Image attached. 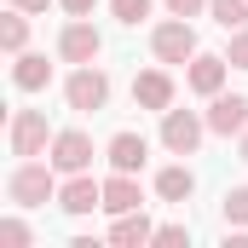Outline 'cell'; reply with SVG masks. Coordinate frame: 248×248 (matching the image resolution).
I'll return each instance as SVG.
<instances>
[{
  "label": "cell",
  "instance_id": "cell-14",
  "mask_svg": "<svg viewBox=\"0 0 248 248\" xmlns=\"http://www.w3.org/2000/svg\"><path fill=\"white\" fill-rule=\"evenodd\" d=\"M110 243H116V248H144V243H156V225H150V214H144V208L116 214V225H110Z\"/></svg>",
  "mask_w": 248,
  "mask_h": 248
},
{
  "label": "cell",
  "instance_id": "cell-11",
  "mask_svg": "<svg viewBox=\"0 0 248 248\" xmlns=\"http://www.w3.org/2000/svg\"><path fill=\"white\" fill-rule=\"evenodd\" d=\"M133 104L139 110H173V75L168 69H144V75H133Z\"/></svg>",
  "mask_w": 248,
  "mask_h": 248
},
{
  "label": "cell",
  "instance_id": "cell-2",
  "mask_svg": "<svg viewBox=\"0 0 248 248\" xmlns=\"http://www.w3.org/2000/svg\"><path fill=\"white\" fill-rule=\"evenodd\" d=\"M63 98H69V110L98 116V110L110 104V75H104L98 63H75V69H69V81H63Z\"/></svg>",
  "mask_w": 248,
  "mask_h": 248
},
{
  "label": "cell",
  "instance_id": "cell-21",
  "mask_svg": "<svg viewBox=\"0 0 248 248\" xmlns=\"http://www.w3.org/2000/svg\"><path fill=\"white\" fill-rule=\"evenodd\" d=\"M225 225H248V185L225 190Z\"/></svg>",
  "mask_w": 248,
  "mask_h": 248
},
{
  "label": "cell",
  "instance_id": "cell-27",
  "mask_svg": "<svg viewBox=\"0 0 248 248\" xmlns=\"http://www.w3.org/2000/svg\"><path fill=\"white\" fill-rule=\"evenodd\" d=\"M237 156H243V162H248V127H243V133H237Z\"/></svg>",
  "mask_w": 248,
  "mask_h": 248
},
{
  "label": "cell",
  "instance_id": "cell-12",
  "mask_svg": "<svg viewBox=\"0 0 248 248\" xmlns=\"http://www.w3.org/2000/svg\"><path fill=\"white\" fill-rule=\"evenodd\" d=\"M133 208H144V190H139V179L110 168V179H104V214L116 219V214H133Z\"/></svg>",
  "mask_w": 248,
  "mask_h": 248
},
{
  "label": "cell",
  "instance_id": "cell-6",
  "mask_svg": "<svg viewBox=\"0 0 248 248\" xmlns=\"http://www.w3.org/2000/svg\"><path fill=\"white\" fill-rule=\"evenodd\" d=\"M93 156H98V150H93V139H87L81 127H63V133H52V150H46V162L58 168L63 179H69V173H87V168H93Z\"/></svg>",
  "mask_w": 248,
  "mask_h": 248
},
{
  "label": "cell",
  "instance_id": "cell-9",
  "mask_svg": "<svg viewBox=\"0 0 248 248\" xmlns=\"http://www.w3.org/2000/svg\"><path fill=\"white\" fill-rule=\"evenodd\" d=\"M225 69H231L225 52H196V58L185 63V87L196 98H214V93H225Z\"/></svg>",
  "mask_w": 248,
  "mask_h": 248
},
{
  "label": "cell",
  "instance_id": "cell-24",
  "mask_svg": "<svg viewBox=\"0 0 248 248\" xmlns=\"http://www.w3.org/2000/svg\"><path fill=\"white\" fill-rule=\"evenodd\" d=\"M168 6V17H202L208 12V0H162Z\"/></svg>",
  "mask_w": 248,
  "mask_h": 248
},
{
  "label": "cell",
  "instance_id": "cell-3",
  "mask_svg": "<svg viewBox=\"0 0 248 248\" xmlns=\"http://www.w3.org/2000/svg\"><path fill=\"white\" fill-rule=\"evenodd\" d=\"M6 144L12 156H46L52 150V127H46V110H12V127H6Z\"/></svg>",
  "mask_w": 248,
  "mask_h": 248
},
{
  "label": "cell",
  "instance_id": "cell-22",
  "mask_svg": "<svg viewBox=\"0 0 248 248\" xmlns=\"http://www.w3.org/2000/svg\"><path fill=\"white\" fill-rule=\"evenodd\" d=\"M156 248H190V225H156Z\"/></svg>",
  "mask_w": 248,
  "mask_h": 248
},
{
  "label": "cell",
  "instance_id": "cell-8",
  "mask_svg": "<svg viewBox=\"0 0 248 248\" xmlns=\"http://www.w3.org/2000/svg\"><path fill=\"white\" fill-rule=\"evenodd\" d=\"M208 133H219V139H237L248 127V93H214L208 98Z\"/></svg>",
  "mask_w": 248,
  "mask_h": 248
},
{
  "label": "cell",
  "instance_id": "cell-18",
  "mask_svg": "<svg viewBox=\"0 0 248 248\" xmlns=\"http://www.w3.org/2000/svg\"><path fill=\"white\" fill-rule=\"evenodd\" d=\"M208 17L219 29H248V0H208Z\"/></svg>",
  "mask_w": 248,
  "mask_h": 248
},
{
  "label": "cell",
  "instance_id": "cell-15",
  "mask_svg": "<svg viewBox=\"0 0 248 248\" xmlns=\"http://www.w3.org/2000/svg\"><path fill=\"white\" fill-rule=\"evenodd\" d=\"M156 196H162V202H173V208H185L190 196H196V173H190L185 162L162 168V173H156Z\"/></svg>",
  "mask_w": 248,
  "mask_h": 248
},
{
  "label": "cell",
  "instance_id": "cell-25",
  "mask_svg": "<svg viewBox=\"0 0 248 248\" xmlns=\"http://www.w3.org/2000/svg\"><path fill=\"white\" fill-rule=\"evenodd\" d=\"M63 12H69V17H93V6H98V0H58Z\"/></svg>",
  "mask_w": 248,
  "mask_h": 248
},
{
  "label": "cell",
  "instance_id": "cell-17",
  "mask_svg": "<svg viewBox=\"0 0 248 248\" xmlns=\"http://www.w3.org/2000/svg\"><path fill=\"white\" fill-rule=\"evenodd\" d=\"M0 46H6L12 58H17V52L29 46V12H17V6H12V12L0 17Z\"/></svg>",
  "mask_w": 248,
  "mask_h": 248
},
{
  "label": "cell",
  "instance_id": "cell-20",
  "mask_svg": "<svg viewBox=\"0 0 248 248\" xmlns=\"http://www.w3.org/2000/svg\"><path fill=\"white\" fill-rule=\"evenodd\" d=\"M0 243H6V248H29V243H35V231H29L17 214H6V219H0Z\"/></svg>",
  "mask_w": 248,
  "mask_h": 248
},
{
  "label": "cell",
  "instance_id": "cell-10",
  "mask_svg": "<svg viewBox=\"0 0 248 248\" xmlns=\"http://www.w3.org/2000/svg\"><path fill=\"white\" fill-rule=\"evenodd\" d=\"M58 208L81 219V214H93V208H104V185H98L93 173H69V179L58 185Z\"/></svg>",
  "mask_w": 248,
  "mask_h": 248
},
{
  "label": "cell",
  "instance_id": "cell-5",
  "mask_svg": "<svg viewBox=\"0 0 248 248\" xmlns=\"http://www.w3.org/2000/svg\"><path fill=\"white\" fill-rule=\"evenodd\" d=\"M202 133H208V116H196V110H162V144H168V156H196Z\"/></svg>",
  "mask_w": 248,
  "mask_h": 248
},
{
  "label": "cell",
  "instance_id": "cell-26",
  "mask_svg": "<svg viewBox=\"0 0 248 248\" xmlns=\"http://www.w3.org/2000/svg\"><path fill=\"white\" fill-rule=\"evenodd\" d=\"M12 6H17V12H46L52 0H12Z\"/></svg>",
  "mask_w": 248,
  "mask_h": 248
},
{
  "label": "cell",
  "instance_id": "cell-1",
  "mask_svg": "<svg viewBox=\"0 0 248 248\" xmlns=\"http://www.w3.org/2000/svg\"><path fill=\"white\" fill-rule=\"evenodd\" d=\"M6 196H12L17 208H46V202H58V168L41 162V156H23V162L12 168V179H6Z\"/></svg>",
  "mask_w": 248,
  "mask_h": 248
},
{
  "label": "cell",
  "instance_id": "cell-4",
  "mask_svg": "<svg viewBox=\"0 0 248 248\" xmlns=\"http://www.w3.org/2000/svg\"><path fill=\"white\" fill-rule=\"evenodd\" d=\"M150 52H156V63H190L196 52H202L190 17H168V23H156V29H150Z\"/></svg>",
  "mask_w": 248,
  "mask_h": 248
},
{
  "label": "cell",
  "instance_id": "cell-23",
  "mask_svg": "<svg viewBox=\"0 0 248 248\" xmlns=\"http://www.w3.org/2000/svg\"><path fill=\"white\" fill-rule=\"evenodd\" d=\"M231 69H248V29H231V46H225Z\"/></svg>",
  "mask_w": 248,
  "mask_h": 248
},
{
  "label": "cell",
  "instance_id": "cell-19",
  "mask_svg": "<svg viewBox=\"0 0 248 248\" xmlns=\"http://www.w3.org/2000/svg\"><path fill=\"white\" fill-rule=\"evenodd\" d=\"M150 6H156V0H110V12H116V23H127V29H139V23L150 17Z\"/></svg>",
  "mask_w": 248,
  "mask_h": 248
},
{
  "label": "cell",
  "instance_id": "cell-13",
  "mask_svg": "<svg viewBox=\"0 0 248 248\" xmlns=\"http://www.w3.org/2000/svg\"><path fill=\"white\" fill-rule=\"evenodd\" d=\"M104 156H110V168H116V173H139V168H144V156H150V144H144V133H116V139L104 144Z\"/></svg>",
  "mask_w": 248,
  "mask_h": 248
},
{
  "label": "cell",
  "instance_id": "cell-16",
  "mask_svg": "<svg viewBox=\"0 0 248 248\" xmlns=\"http://www.w3.org/2000/svg\"><path fill=\"white\" fill-rule=\"evenodd\" d=\"M46 81H52V63L41 52H17V63H12V87L17 93H41Z\"/></svg>",
  "mask_w": 248,
  "mask_h": 248
},
{
  "label": "cell",
  "instance_id": "cell-7",
  "mask_svg": "<svg viewBox=\"0 0 248 248\" xmlns=\"http://www.w3.org/2000/svg\"><path fill=\"white\" fill-rule=\"evenodd\" d=\"M98 52H104V35L93 29V17H69L58 35V58L63 63H98Z\"/></svg>",
  "mask_w": 248,
  "mask_h": 248
}]
</instances>
